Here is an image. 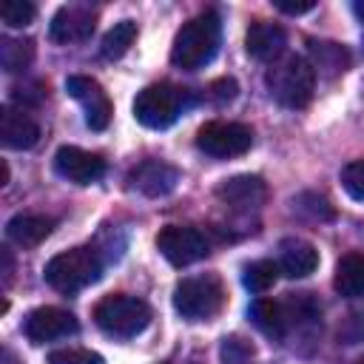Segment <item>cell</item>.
I'll list each match as a JSON object with an SVG mask.
<instances>
[{
    "instance_id": "1",
    "label": "cell",
    "mask_w": 364,
    "mask_h": 364,
    "mask_svg": "<svg viewBox=\"0 0 364 364\" xmlns=\"http://www.w3.org/2000/svg\"><path fill=\"white\" fill-rule=\"evenodd\" d=\"M219 40H222L219 17L213 11H202L176 31L171 46V63L182 71H199L216 57Z\"/></svg>"
},
{
    "instance_id": "2",
    "label": "cell",
    "mask_w": 364,
    "mask_h": 364,
    "mask_svg": "<svg viewBox=\"0 0 364 364\" xmlns=\"http://www.w3.org/2000/svg\"><path fill=\"white\" fill-rule=\"evenodd\" d=\"M264 82L270 88V97L284 108H304L316 91V71L301 54H284L270 63Z\"/></svg>"
},
{
    "instance_id": "3",
    "label": "cell",
    "mask_w": 364,
    "mask_h": 364,
    "mask_svg": "<svg viewBox=\"0 0 364 364\" xmlns=\"http://www.w3.org/2000/svg\"><path fill=\"white\" fill-rule=\"evenodd\" d=\"M102 273V259L94 247H71L57 256H51L43 267V279L57 293H77L88 284H94Z\"/></svg>"
},
{
    "instance_id": "4",
    "label": "cell",
    "mask_w": 364,
    "mask_h": 364,
    "mask_svg": "<svg viewBox=\"0 0 364 364\" xmlns=\"http://www.w3.org/2000/svg\"><path fill=\"white\" fill-rule=\"evenodd\" d=\"M225 284L216 273L182 279L173 287V310L188 321H208L225 307Z\"/></svg>"
},
{
    "instance_id": "5",
    "label": "cell",
    "mask_w": 364,
    "mask_h": 364,
    "mask_svg": "<svg viewBox=\"0 0 364 364\" xmlns=\"http://www.w3.org/2000/svg\"><path fill=\"white\" fill-rule=\"evenodd\" d=\"M94 321L102 333H108L114 338H134L148 327L151 307L136 296L114 293V296H105L94 307Z\"/></svg>"
},
{
    "instance_id": "6",
    "label": "cell",
    "mask_w": 364,
    "mask_h": 364,
    "mask_svg": "<svg viewBox=\"0 0 364 364\" xmlns=\"http://www.w3.org/2000/svg\"><path fill=\"white\" fill-rule=\"evenodd\" d=\"M182 105H185V94L176 85L154 82V85H148V88H142L136 94V100H134V117H136L139 125L154 128V131H162V128H171L179 119Z\"/></svg>"
},
{
    "instance_id": "7",
    "label": "cell",
    "mask_w": 364,
    "mask_h": 364,
    "mask_svg": "<svg viewBox=\"0 0 364 364\" xmlns=\"http://www.w3.org/2000/svg\"><path fill=\"white\" fill-rule=\"evenodd\" d=\"M253 145V131L245 122H205L196 134V148L213 159H230L242 156Z\"/></svg>"
},
{
    "instance_id": "8",
    "label": "cell",
    "mask_w": 364,
    "mask_h": 364,
    "mask_svg": "<svg viewBox=\"0 0 364 364\" xmlns=\"http://www.w3.org/2000/svg\"><path fill=\"white\" fill-rule=\"evenodd\" d=\"M156 247L176 267L193 264V262H199V259H205L210 253L208 236L202 230L191 228V225H165L156 233Z\"/></svg>"
},
{
    "instance_id": "9",
    "label": "cell",
    "mask_w": 364,
    "mask_h": 364,
    "mask_svg": "<svg viewBox=\"0 0 364 364\" xmlns=\"http://www.w3.org/2000/svg\"><path fill=\"white\" fill-rule=\"evenodd\" d=\"M65 91H68V97H74V100L82 105L85 125H88L91 131H105V128H108L111 114H114V105H111L105 88H102L94 77L74 74V77L65 80Z\"/></svg>"
},
{
    "instance_id": "10",
    "label": "cell",
    "mask_w": 364,
    "mask_h": 364,
    "mask_svg": "<svg viewBox=\"0 0 364 364\" xmlns=\"http://www.w3.org/2000/svg\"><path fill=\"white\" fill-rule=\"evenodd\" d=\"M77 330H80L77 316L63 307H37L23 321V333L31 344H48L57 338H68Z\"/></svg>"
},
{
    "instance_id": "11",
    "label": "cell",
    "mask_w": 364,
    "mask_h": 364,
    "mask_svg": "<svg viewBox=\"0 0 364 364\" xmlns=\"http://www.w3.org/2000/svg\"><path fill=\"white\" fill-rule=\"evenodd\" d=\"M54 171L74 182V185H91L97 179H102L105 173V159L100 154H91V151H82L77 145H63L57 148L54 154Z\"/></svg>"
},
{
    "instance_id": "12",
    "label": "cell",
    "mask_w": 364,
    "mask_h": 364,
    "mask_svg": "<svg viewBox=\"0 0 364 364\" xmlns=\"http://www.w3.org/2000/svg\"><path fill=\"white\" fill-rule=\"evenodd\" d=\"M216 199L222 205H228L230 210H236V213H250V210H259L267 202V185H264L262 176L239 173V176H230V179L219 182Z\"/></svg>"
},
{
    "instance_id": "13",
    "label": "cell",
    "mask_w": 364,
    "mask_h": 364,
    "mask_svg": "<svg viewBox=\"0 0 364 364\" xmlns=\"http://www.w3.org/2000/svg\"><path fill=\"white\" fill-rule=\"evenodd\" d=\"M97 14L85 6H63L51 23H48V37L54 43H82L94 34Z\"/></svg>"
},
{
    "instance_id": "14",
    "label": "cell",
    "mask_w": 364,
    "mask_h": 364,
    "mask_svg": "<svg viewBox=\"0 0 364 364\" xmlns=\"http://www.w3.org/2000/svg\"><path fill=\"white\" fill-rule=\"evenodd\" d=\"M37 139H40V125L26 108H17V105L0 108V142L6 148L26 151V148H34Z\"/></svg>"
},
{
    "instance_id": "15",
    "label": "cell",
    "mask_w": 364,
    "mask_h": 364,
    "mask_svg": "<svg viewBox=\"0 0 364 364\" xmlns=\"http://www.w3.org/2000/svg\"><path fill=\"white\" fill-rule=\"evenodd\" d=\"M128 182L134 191H139L142 196H165L176 188L179 182V168L162 162V159H145L139 162L131 173H128Z\"/></svg>"
},
{
    "instance_id": "16",
    "label": "cell",
    "mask_w": 364,
    "mask_h": 364,
    "mask_svg": "<svg viewBox=\"0 0 364 364\" xmlns=\"http://www.w3.org/2000/svg\"><path fill=\"white\" fill-rule=\"evenodd\" d=\"M284 46H287V34L279 23L256 20L245 34V51L259 63H276L279 57H284Z\"/></svg>"
},
{
    "instance_id": "17",
    "label": "cell",
    "mask_w": 364,
    "mask_h": 364,
    "mask_svg": "<svg viewBox=\"0 0 364 364\" xmlns=\"http://www.w3.org/2000/svg\"><path fill=\"white\" fill-rule=\"evenodd\" d=\"M279 273L287 279H304L318 267V250L304 239H284L279 245Z\"/></svg>"
},
{
    "instance_id": "18",
    "label": "cell",
    "mask_w": 364,
    "mask_h": 364,
    "mask_svg": "<svg viewBox=\"0 0 364 364\" xmlns=\"http://www.w3.org/2000/svg\"><path fill=\"white\" fill-rule=\"evenodd\" d=\"M51 230H54V219L43 213H17L6 222V236L20 247L40 245Z\"/></svg>"
},
{
    "instance_id": "19",
    "label": "cell",
    "mask_w": 364,
    "mask_h": 364,
    "mask_svg": "<svg viewBox=\"0 0 364 364\" xmlns=\"http://www.w3.org/2000/svg\"><path fill=\"white\" fill-rule=\"evenodd\" d=\"M333 287L344 299H364V253H347L338 259Z\"/></svg>"
},
{
    "instance_id": "20",
    "label": "cell",
    "mask_w": 364,
    "mask_h": 364,
    "mask_svg": "<svg viewBox=\"0 0 364 364\" xmlns=\"http://www.w3.org/2000/svg\"><path fill=\"white\" fill-rule=\"evenodd\" d=\"M250 321L267 336V338H284L287 336V324H284V313H282V301L273 299H256L247 310Z\"/></svg>"
},
{
    "instance_id": "21",
    "label": "cell",
    "mask_w": 364,
    "mask_h": 364,
    "mask_svg": "<svg viewBox=\"0 0 364 364\" xmlns=\"http://www.w3.org/2000/svg\"><path fill=\"white\" fill-rule=\"evenodd\" d=\"M310 54H313V71H318V74H324V77H338V74H344L347 71V65H350V54H347V48L344 46H338V43H310Z\"/></svg>"
},
{
    "instance_id": "22",
    "label": "cell",
    "mask_w": 364,
    "mask_h": 364,
    "mask_svg": "<svg viewBox=\"0 0 364 364\" xmlns=\"http://www.w3.org/2000/svg\"><path fill=\"white\" fill-rule=\"evenodd\" d=\"M34 60V43L23 37H3L0 40V65L9 74L26 71Z\"/></svg>"
},
{
    "instance_id": "23",
    "label": "cell",
    "mask_w": 364,
    "mask_h": 364,
    "mask_svg": "<svg viewBox=\"0 0 364 364\" xmlns=\"http://www.w3.org/2000/svg\"><path fill=\"white\" fill-rule=\"evenodd\" d=\"M134 37H136V23L134 20H119V23H114L105 31L102 46H100V54L105 60H119L134 46Z\"/></svg>"
},
{
    "instance_id": "24",
    "label": "cell",
    "mask_w": 364,
    "mask_h": 364,
    "mask_svg": "<svg viewBox=\"0 0 364 364\" xmlns=\"http://www.w3.org/2000/svg\"><path fill=\"white\" fill-rule=\"evenodd\" d=\"M279 279V264H273L270 259H259V262H250L242 273V284L250 290V293H267Z\"/></svg>"
},
{
    "instance_id": "25",
    "label": "cell",
    "mask_w": 364,
    "mask_h": 364,
    "mask_svg": "<svg viewBox=\"0 0 364 364\" xmlns=\"http://www.w3.org/2000/svg\"><path fill=\"white\" fill-rule=\"evenodd\" d=\"M46 364H105V358L85 347H60L46 355Z\"/></svg>"
},
{
    "instance_id": "26",
    "label": "cell",
    "mask_w": 364,
    "mask_h": 364,
    "mask_svg": "<svg viewBox=\"0 0 364 364\" xmlns=\"http://www.w3.org/2000/svg\"><path fill=\"white\" fill-rule=\"evenodd\" d=\"M34 14H37V9H34V3H28V0H6V3L0 6V17H3V23L11 26V28H26V26L34 20Z\"/></svg>"
},
{
    "instance_id": "27",
    "label": "cell",
    "mask_w": 364,
    "mask_h": 364,
    "mask_svg": "<svg viewBox=\"0 0 364 364\" xmlns=\"http://www.w3.org/2000/svg\"><path fill=\"white\" fill-rule=\"evenodd\" d=\"M222 364H253V347L239 336H225L219 347Z\"/></svg>"
},
{
    "instance_id": "28",
    "label": "cell",
    "mask_w": 364,
    "mask_h": 364,
    "mask_svg": "<svg viewBox=\"0 0 364 364\" xmlns=\"http://www.w3.org/2000/svg\"><path fill=\"white\" fill-rule=\"evenodd\" d=\"M341 188L355 202H364V159H353L341 168Z\"/></svg>"
},
{
    "instance_id": "29",
    "label": "cell",
    "mask_w": 364,
    "mask_h": 364,
    "mask_svg": "<svg viewBox=\"0 0 364 364\" xmlns=\"http://www.w3.org/2000/svg\"><path fill=\"white\" fill-rule=\"evenodd\" d=\"M338 338H341L344 344H355V341L364 338V307L350 310V313L344 316V321L338 324Z\"/></svg>"
},
{
    "instance_id": "30",
    "label": "cell",
    "mask_w": 364,
    "mask_h": 364,
    "mask_svg": "<svg viewBox=\"0 0 364 364\" xmlns=\"http://www.w3.org/2000/svg\"><path fill=\"white\" fill-rule=\"evenodd\" d=\"M210 94L216 97V100H233L236 97V82L233 80H216L213 85H210Z\"/></svg>"
},
{
    "instance_id": "31",
    "label": "cell",
    "mask_w": 364,
    "mask_h": 364,
    "mask_svg": "<svg viewBox=\"0 0 364 364\" xmlns=\"http://www.w3.org/2000/svg\"><path fill=\"white\" fill-rule=\"evenodd\" d=\"M276 9L284 14H304V11H313L316 3H276Z\"/></svg>"
},
{
    "instance_id": "32",
    "label": "cell",
    "mask_w": 364,
    "mask_h": 364,
    "mask_svg": "<svg viewBox=\"0 0 364 364\" xmlns=\"http://www.w3.org/2000/svg\"><path fill=\"white\" fill-rule=\"evenodd\" d=\"M3 279H6V284L11 282V270H14V262H11V253H9V247H3Z\"/></svg>"
},
{
    "instance_id": "33",
    "label": "cell",
    "mask_w": 364,
    "mask_h": 364,
    "mask_svg": "<svg viewBox=\"0 0 364 364\" xmlns=\"http://www.w3.org/2000/svg\"><path fill=\"white\" fill-rule=\"evenodd\" d=\"M353 11H355V14L364 20V3H361V0H355V3H353Z\"/></svg>"
},
{
    "instance_id": "34",
    "label": "cell",
    "mask_w": 364,
    "mask_h": 364,
    "mask_svg": "<svg viewBox=\"0 0 364 364\" xmlns=\"http://www.w3.org/2000/svg\"><path fill=\"white\" fill-rule=\"evenodd\" d=\"M0 185H9V165L3 162V173H0Z\"/></svg>"
},
{
    "instance_id": "35",
    "label": "cell",
    "mask_w": 364,
    "mask_h": 364,
    "mask_svg": "<svg viewBox=\"0 0 364 364\" xmlns=\"http://www.w3.org/2000/svg\"><path fill=\"white\" fill-rule=\"evenodd\" d=\"M353 364H364V355H361V358H355V361H353Z\"/></svg>"
}]
</instances>
